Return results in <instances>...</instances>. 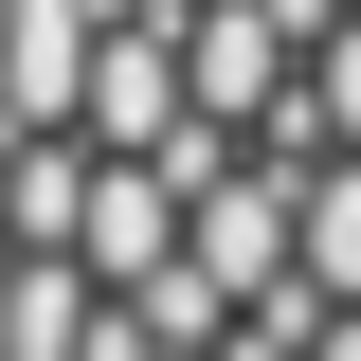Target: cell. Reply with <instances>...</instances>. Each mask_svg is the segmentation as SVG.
Listing matches in <instances>:
<instances>
[{"label": "cell", "mask_w": 361, "mask_h": 361, "mask_svg": "<svg viewBox=\"0 0 361 361\" xmlns=\"http://www.w3.org/2000/svg\"><path fill=\"white\" fill-rule=\"evenodd\" d=\"M307 289H325V307H361V145H325V163H307Z\"/></svg>", "instance_id": "6da1fadb"}]
</instances>
